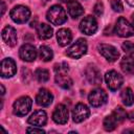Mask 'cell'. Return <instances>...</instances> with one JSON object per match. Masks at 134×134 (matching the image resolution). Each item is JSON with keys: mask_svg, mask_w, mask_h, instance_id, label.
Segmentation results:
<instances>
[{"mask_svg": "<svg viewBox=\"0 0 134 134\" xmlns=\"http://www.w3.org/2000/svg\"><path fill=\"white\" fill-rule=\"evenodd\" d=\"M121 48L126 53H129V54H133L134 53V43H132L130 41L124 42L122 45H121Z\"/></svg>", "mask_w": 134, "mask_h": 134, "instance_id": "cell-28", "label": "cell"}, {"mask_svg": "<svg viewBox=\"0 0 134 134\" xmlns=\"http://www.w3.org/2000/svg\"><path fill=\"white\" fill-rule=\"evenodd\" d=\"M17 72V65L15 61L10 58L3 59L1 61V76L2 77H12Z\"/></svg>", "mask_w": 134, "mask_h": 134, "instance_id": "cell-11", "label": "cell"}, {"mask_svg": "<svg viewBox=\"0 0 134 134\" xmlns=\"http://www.w3.org/2000/svg\"><path fill=\"white\" fill-rule=\"evenodd\" d=\"M89 114H90L89 108L85 104L79 103L75 105V107L72 110V119L74 122H82L88 118Z\"/></svg>", "mask_w": 134, "mask_h": 134, "instance_id": "cell-10", "label": "cell"}, {"mask_svg": "<svg viewBox=\"0 0 134 134\" xmlns=\"http://www.w3.org/2000/svg\"><path fill=\"white\" fill-rule=\"evenodd\" d=\"M57 40L60 46H66L68 45L72 40V34L71 30L68 28H61L57 32Z\"/></svg>", "mask_w": 134, "mask_h": 134, "instance_id": "cell-18", "label": "cell"}, {"mask_svg": "<svg viewBox=\"0 0 134 134\" xmlns=\"http://www.w3.org/2000/svg\"><path fill=\"white\" fill-rule=\"evenodd\" d=\"M120 68L126 73L134 72V58L132 57H124L120 61Z\"/></svg>", "mask_w": 134, "mask_h": 134, "instance_id": "cell-22", "label": "cell"}, {"mask_svg": "<svg viewBox=\"0 0 134 134\" xmlns=\"http://www.w3.org/2000/svg\"><path fill=\"white\" fill-rule=\"evenodd\" d=\"M107 98H108L107 93L105 92V90H103L100 88H96V89L92 90L88 95V100L92 107L103 106L104 104H106Z\"/></svg>", "mask_w": 134, "mask_h": 134, "instance_id": "cell-7", "label": "cell"}, {"mask_svg": "<svg viewBox=\"0 0 134 134\" xmlns=\"http://www.w3.org/2000/svg\"><path fill=\"white\" fill-rule=\"evenodd\" d=\"M87 51V42L84 39H77L69 48H67L66 54L71 59H80Z\"/></svg>", "mask_w": 134, "mask_h": 134, "instance_id": "cell-5", "label": "cell"}, {"mask_svg": "<svg viewBox=\"0 0 134 134\" xmlns=\"http://www.w3.org/2000/svg\"><path fill=\"white\" fill-rule=\"evenodd\" d=\"M126 1H127V3H128L129 5L134 6V0H126Z\"/></svg>", "mask_w": 134, "mask_h": 134, "instance_id": "cell-35", "label": "cell"}, {"mask_svg": "<svg viewBox=\"0 0 134 134\" xmlns=\"http://www.w3.org/2000/svg\"><path fill=\"white\" fill-rule=\"evenodd\" d=\"M80 29L83 34L91 36L97 30V22L94 17L87 16L80 23Z\"/></svg>", "mask_w": 134, "mask_h": 134, "instance_id": "cell-9", "label": "cell"}, {"mask_svg": "<svg viewBox=\"0 0 134 134\" xmlns=\"http://www.w3.org/2000/svg\"><path fill=\"white\" fill-rule=\"evenodd\" d=\"M28 124L36 126V127H42L46 124L47 121V114L43 110H38L34 112L29 117H28Z\"/></svg>", "mask_w": 134, "mask_h": 134, "instance_id": "cell-17", "label": "cell"}, {"mask_svg": "<svg viewBox=\"0 0 134 134\" xmlns=\"http://www.w3.org/2000/svg\"><path fill=\"white\" fill-rule=\"evenodd\" d=\"M52 119L54 122L59 124V125H64L67 122L68 120V109L65 105L63 104H59L53 113H52Z\"/></svg>", "mask_w": 134, "mask_h": 134, "instance_id": "cell-12", "label": "cell"}, {"mask_svg": "<svg viewBox=\"0 0 134 134\" xmlns=\"http://www.w3.org/2000/svg\"><path fill=\"white\" fill-rule=\"evenodd\" d=\"M52 99H53V96H52L51 92L48 91L45 88L40 89L38 94H37V96H36L37 104L39 106H42V107H48L52 103Z\"/></svg>", "mask_w": 134, "mask_h": 134, "instance_id": "cell-16", "label": "cell"}, {"mask_svg": "<svg viewBox=\"0 0 134 134\" xmlns=\"http://www.w3.org/2000/svg\"><path fill=\"white\" fill-rule=\"evenodd\" d=\"M54 79L55 83L63 89H69L72 86V80L67 73H57Z\"/></svg>", "mask_w": 134, "mask_h": 134, "instance_id": "cell-21", "label": "cell"}, {"mask_svg": "<svg viewBox=\"0 0 134 134\" xmlns=\"http://www.w3.org/2000/svg\"><path fill=\"white\" fill-rule=\"evenodd\" d=\"M69 70L68 65L66 63H61V64H57L54 66V71L55 73H67Z\"/></svg>", "mask_w": 134, "mask_h": 134, "instance_id": "cell-29", "label": "cell"}, {"mask_svg": "<svg viewBox=\"0 0 134 134\" xmlns=\"http://www.w3.org/2000/svg\"><path fill=\"white\" fill-rule=\"evenodd\" d=\"M132 24L134 25V14L132 15Z\"/></svg>", "mask_w": 134, "mask_h": 134, "instance_id": "cell-38", "label": "cell"}, {"mask_svg": "<svg viewBox=\"0 0 134 134\" xmlns=\"http://www.w3.org/2000/svg\"><path fill=\"white\" fill-rule=\"evenodd\" d=\"M19 55L25 62H32L37 58V49L30 44H24L19 50Z\"/></svg>", "mask_w": 134, "mask_h": 134, "instance_id": "cell-13", "label": "cell"}, {"mask_svg": "<svg viewBox=\"0 0 134 134\" xmlns=\"http://www.w3.org/2000/svg\"><path fill=\"white\" fill-rule=\"evenodd\" d=\"M5 8H6L5 3H4V1H3V0H1V16H3V15H4V13H5Z\"/></svg>", "mask_w": 134, "mask_h": 134, "instance_id": "cell-33", "label": "cell"}, {"mask_svg": "<svg viewBox=\"0 0 134 134\" xmlns=\"http://www.w3.org/2000/svg\"><path fill=\"white\" fill-rule=\"evenodd\" d=\"M1 37L5 44L8 46H15L17 44V31L14 27L7 25L1 31Z\"/></svg>", "mask_w": 134, "mask_h": 134, "instance_id": "cell-15", "label": "cell"}, {"mask_svg": "<svg viewBox=\"0 0 134 134\" xmlns=\"http://www.w3.org/2000/svg\"><path fill=\"white\" fill-rule=\"evenodd\" d=\"M129 119H130L131 121H133V120H134V111H132V112L129 114Z\"/></svg>", "mask_w": 134, "mask_h": 134, "instance_id": "cell-34", "label": "cell"}, {"mask_svg": "<svg viewBox=\"0 0 134 134\" xmlns=\"http://www.w3.org/2000/svg\"><path fill=\"white\" fill-rule=\"evenodd\" d=\"M46 18L53 25H61V24L65 23L66 20H67L66 12L60 5H53V6H51L48 9L47 14H46Z\"/></svg>", "mask_w": 134, "mask_h": 134, "instance_id": "cell-1", "label": "cell"}, {"mask_svg": "<svg viewBox=\"0 0 134 134\" xmlns=\"http://www.w3.org/2000/svg\"><path fill=\"white\" fill-rule=\"evenodd\" d=\"M35 76L40 83H45L49 80V71L44 68H38L35 72Z\"/></svg>", "mask_w": 134, "mask_h": 134, "instance_id": "cell-26", "label": "cell"}, {"mask_svg": "<svg viewBox=\"0 0 134 134\" xmlns=\"http://www.w3.org/2000/svg\"><path fill=\"white\" fill-rule=\"evenodd\" d=\"M105 81L106 84L108 86V88L111 91H116L117 89H119L122 85L124 79L122 76L115 70H110L108 72H106L105 74Z\"/></svg>", "mask_w": 134, "mask_h": 134, "instance_id": "cell-6", "label": "cell"}, {"mask_svg": "<svg viewBox=\"0 0 134 134\" xmlns=\"http://www.w3.org/2000/svg\"><path fill=\"white\" fill-rule=\"evenodd\" d=\"M93 12L96 16H102L103 13H104V5L100 1H97L95 4H94V7H93Z\"/></svg>", "mask_w": 134, "mask_h": 134, "instance_id": "cell-31", "label": "cell"}, {"mask_svg": "<svg viewBox=\"0 0 134 134\" xmlns=\"http://www.w3.org/2000/svg\"><path fill=\"white\" fill-rule=\"evenodd\" d=\"M27 132H29V133H45V131L41 128H28Z\"/></svg>", "mask_w": 134, "mask_h": 134, "instance_id": "cell-32", "label": "cell"}, {"mask_svg": "<svg viewBox=\"0 0 134 134\" xmlns=\"http://www.w3.org/2000/svg\"><path fill=\"white\" fill-rule=\"evenodd\" d=\"M85 75L87 81L91 84V85H99L102 83V75H100V71L98 70L97 67L93 66V65H89L86 69H85Z\"/></svg>", "mask_w": 134, "mask_h": 134, "instance_id": "cell-14", "label": "cell"}, {"mask_svg": "<svg viewBox=\"0 0 134 134\" xmlns=\"http://www.w3.org/2000/svg\"><path fill=\"white\" fill-rule=\"evenodd\" d=\"M97 49H98V52L109 62H115L118 59V57H119V52L112 45H109V44H98Z\"/></svg>", "mask_w": 134, "mask_h": 134, "instance_id": "cell-8", "label": "cell"}, {"mask_svg": "<svg viewBox=\"0 0 134 134\" xmlns=\"http://www.w3.org/2000/svg\"><path fill=\"white\" fill-rule=\"evenodd\" d=\"M120 98H121L124 105H126V106L133 105V103H134V94H133V91L130 88L124 89L121 91V93H120Z\"/></svg>", "mask_w": 134, "mask_h": 134, "instance_id": "cell-23", "label": "cell"}, {"mask_svg": "<svg viewBox=\"0 0 134 134\" xmlns=\"http://www.w3.org/2000/svg\"><path fill=\"white\" fill-rule=\"evenodd\" d=\"M112 114H113V116L115 117L117 124L122 122V121L126 119V117H127V112H126L125 109H122L121 107H116Z\"/></svg>", "mask_w": 134, "mask_h": 134, "instance_id": "cell-27", "label": "cell"}, {"mask_svg": "<svg viewBox=\"0 0 134 134\" xmlns=\"http://www.w3.org/2000/svg\"><path fill=\"white\" fill-rule=\"evenodd\" d=\"M114 31L117 36L121 37V38H128V37H132L134 35V25L131 24L127 19H125L124 17L118 18V20L116 21L115 24V28Z\"/></svg>", "mask_w": 134, "mask_h": 134, "instance_id": "cell-2", "label": "cell"}, {"mask_svg": "<svg viewBox=\"0 0 134 134\" xmlns=\"http://www.w3.org/2000/svg\"><path fill=\"white\" fill-rule=\"evenodd\" d=\"M37 34L41 40H47L52 37V28L46 23H41L37 28Z\"/></svg>", "mask_w": 134, "mask_h": 134, "instance_id": "cell-20", "label": "cell"}, {"mask_svg": "<svg viewBox=\"0 0 134 134\" xmlns=\"http://www.w3.org/2000/svg\"><path fill=\"white\" fill-rule=\"evenodd\" d=\"M67 8H68V13L69 15L73 18V19H76L79 18L80 16H82L84 14V8L82 7V5L75 1V0H70L68 3H67Z\"/></svg>", "mask_w": 134, "mask_h": 134, "instance_id": "cell-19", "label": "cell"}, {"mask_svg": "<svg viewBox=\"0 0 134 134\" xmlns=\"http://www.w3.org/2000/svg\"><path fill=\"white\" fill-rule=\"evenodd\" d=\"M1 89H2V92H1V94L3 95V94H4V92H5V90H4V87H3V85H1Z\"/></svg>", "mask_w": 134, "mask_h": 134, "instance_id": "cell-36", "label": "cell"}, {"mask_svg": "<svg viewBox=\"0 0 134 134\" xmlns=\"http://www.w3.org/2000/svg\"><path fill=\"white\" fill-rule=\"evenodd\" d=\"M60 1H61V2H65V3H68L70 0H60Z\"/></svg>", "mask_w": 134, "mask_h": 134, "instance_id": "cell-37", "label": "cell"}, {"mask_svg": "<svg viewBox=\"0 0 134 134\" xmlns=\"http://www.w3.org/2000/svg\"><path fill=\"white\" fill-rule=\"evenodd\" d=\"M39 54H40V58L42 61L44 62H49L52 60L53 58V53H52V50L48 47V46H41L40 47V50H39Z\"/></svg>", "mask_w": 134, "mask_h": 134, "instance_id": "cell-24", "label": "cell"}, {"mask_svg": "<svg viewBox=\"0 0 134 134\" xmlns=\"http://www.w3.org/2000/svg\"><path fill=\"white\" fill-rule=\"evenodd\" d=\"M9 16L12 20L18 24H22L28 21L30 17V10L27 6L24 5H17L14 8H12Z\"/></svg>", "mask_w": 134, "mask_h": 134, "instance_id": "cell-4", "label": "cell"}, {"mask_svg": "<svg viewBox=\"0 0 134 134\" xmlns=\"http://www.w3.org/2000/svg\"><path fill=\"white\" fill-rule=\"evenodd\" d=\"M116 125H117V121H116L115 117L113 116V114L106 116L104 121H103V126H104V129L106 131H113L115 129Z\"/></svg>", "mask_w": 134, "mask_h": 134, "instance_id": "cell-25", "label": "cell"}, {"mask_svg": "<svg viewBox=\"0 0 134 134\" xmlns=\"http://www.w3.org/2000/svg\"><path fill=\"white\" fill-rule=\"evenodd\" d=\"M111 7L114 12H117V13H120L124 9V6H122V3L120 0H112L111 1Z\"/></svg>", "mask_w": 134, "mask_h": 134, "instance_id": "cell-30", "label": "cell"}, {"mask_svg": "<svg viewBox=\"0 0 134 134\" xmlns=\"http://www.w3.org/2000/svg\"><path fill=\"white\" fill-rule=\"evenodd\" d=\"M31 105H32V100L29 96H21L14 103L13 111L18 116H24L30 111Z\"/></svg>", "mask_w": 134, "mask_h": 134, "instance_id": "cell-3", "label": "cell"}]
</instances>
